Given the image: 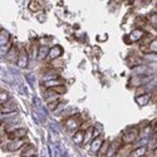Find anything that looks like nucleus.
Here are the masks:
<instances>
[{
	"instance_id": "nucleus-25",
	"label": "nucleus",
	"mask_w": 157,
	"mask_h": 157,
	"mask_svg": "<svg viewBox=\"0 0 157 157\" xmlns=\"http://www.w3.org/2000/svg\"><path fill=\"white\" fill-rule=\"evenodd\" d=\"M8 33L6 32H0V44H5L8 42Z\"/></svg>"
},
{
	"instance_id": "nucleus-8",
	"label": "nucleus",
	"mask_w": 157,
	"mask_h": 157,
	"mask_svg": "<svg viewBox=\"0 0 157 157\" xmlns=\"http://www.w3.org/2000/svg\"><path fill=\"white\" fill-rule=\"evenodd\" d=\"M18 64L20 68H25L28 64V53L25 49L19 50V57H18Z\"/></svg>"
},
{
	"instance_id": "nucleus-7",
	"label": "nucleus",
	"mask_w": 157,
	"mask_h": 157,
	"mask_svg": "<svg viewBox=\"0 0 157 157\" xmlns=\"http://www.w3.org/2000/svg\"><path fill=\"white\" fill-rule=\"evenodd\" d=\"M146 33L145 32H143L142 29H136V30H133L132 33H131L129 34V36H128V40H126L128 44L131 43V42H136V40H141V39H142V36L143 35H145Z\"/></svg>"
},
{
	"instance_id": "nucleus-22",
	"label": "nucleus",
	"mask_w": 157,
	"mask_h": 157,
	"mask_svg": "<svg viewBox=\"0 0 157 157\" xmlns=\"http://www.w3.org/2000/svg\"><path fill=\"white\" fill-rule=\"evenodd\" d=\"M147 23L152 25V28H156V24H157V14L156 13H152V14L147 18Z\"/></svg>"
},
{
	"instance_id": "nucleus-5",
	"label": "nucleus",
	"mask_w": 157,
	"mask_h": 157,
	"mask_svg": "<svg viewBox=\"0 0 157 157\" xmlns=\"http://www.w3.org/2000/svg\"><path fill=\"white\" fill-rule=\"evenodd\" d=\"M150 78L148 77H142V75H135L129 79V86H135V87H142L145 86L146 82H148Z\"/></svg>"
},
{
	"instance_id": "nucleus-28",
	"label": "nucleus",
	"mask_w": 157,
	"mask_h": 157,
	"mask_svg": "<svg viewBox=\"0 0 157 157\" xmlns=\"http://www.w3.org/2000/svg\"><path fill=\"white\" fill-rule=\"evenodd\" d=\"M58 104H59V99H57V101H54V102H50V103H49V108H50V109H56Z\"/></svg>"
},
{
	"instance_id": "nucleus-21",
	"label": "nucleus",
	"mask_w": 157,
	"mask_h": 157,
	"mask_svg": "<svg viewBox=\"0 0 157 157\" xmlns=\"http://www.w3.org/2000/svg\"><path fill=\"white\" fill-rule=\"evenodd\" d=\"M29 9H30L32 11L36 13V11H40V10H42V5H40V3H38V2H32V3L29 4Z\"/></svg>"
},
{
	"instance_id": "nucleus-15",
	"label": "nucleus",
	"mask_w": 157,
	"mask_h": 157,
	"mask_svg": "<svg viewBox=\"0 0 157 157\" xmlns=\"http://www.w3.org/2000/svg\"><path fill=\"white\" fill-rule=\"evenodd\" d=\"M52 92L56 93L57 96H60V94H64L65 92H67V88H65L64 84H60V86H57V87H53V88H49Z\"/></svg>"
},
{
	"instance_id": "nucleus-18",
	"label": "nucleus",
	"mask_w": 157,
	"mask_h": 157,
	"mask_svg": "<svg viewBox=\"0 0 157 157\" xmlns=\"http://www.w3.org/2000/svg\"><path fill=\"white\" fill-rule=\"evenodd\" d=\"M93 127H89L87 131H84V137H83V143H88L90 140H93Z\"/></svg>"
},
{
	"instance_id": "nucleus-13",
	"label": "nucleus",
	"mask_w": 157,
	"mask_h": 157,
	"mask_svg": "<svg viewBox=\"0 0 157 157\" xmlns=\"http://www.w3.org/2000/svg\"><path fill=\"white\" fill-rule=\"evenodd\" d=\"M120 146H121V142H118V141H116L113 143H109V147H108V151H107L106 156L111 157L114 153H117V152H118V150H120Z\"/></svg>"
},
{
	"instance_id": "nucleus-14",
	"label": "nucleus",
	"mask_w": 157,
	"mask_h": 157,
	"mask_svg": "<svg viewBox=\"0 0 157 157\" xmlns=\"http://www.w3.org/2000/svg\"><path fill=\"white\" fill-rule=\"evenodd\" d=\"M109 143H111L109 141H103L101 148H99V150H98V152H97L98 157H103V156H106V153H107V151H108V147H109Z\"/></svg>"
},
{
	"instance_id": "nucleus-23",
	"label": "nucleus",
	"mask_w": 157,
	"mask_h": 157,
	"mask_svg": "<svg viewBox=\"0 0 157 157\" xmlns=\"http://www.w3.org/2000/svg\"><path fill=\"white\" fill-rule=\"evenodd\" d=\"M9 99V96L5 90H0V104H5Z\"/></svg>"
},
{
	"instance_id": "nucleus-19",
	"label": "nucleus",
	"mask_w": 157,
	"mask_h": 157,
	"mask_svg": "<svg viewBox=\"0 0 157 157\" xmlns=\"http://www.w3.org/2000/svg\"><path fill=\"white\" fill-rule=\"evenodd\" d=\"M83 137H84V132L78 129L77 132L74 133V136H73V141L75 143H83Z\"/></svg>"
},
{
	"instance_id": "nucleus-27",
	"label": "nucleus",
	"mask_w": 157,
	"mask_h": 157,
	"mask_svg": "<svg viewBox=\"0 0 157 157\" xmlns=\"http://www.w3.org/2000/svg\"><path fill=\"white\" fill-rule=\"evenodd\" d=\"M146 93V88L145 87H138L137 88V90H136V94H137V97H140V96H143V94H145Z\"/></svg>"
},
{
	"instance_id": "nucleus-1",
	"label": "nucleus",
	"mask_w": 157,
	"mask_h": 157,
	"mask_svg": "<svg viewBox=\"0 0 157 157\" xmlns=\"http://www.w3.org/2000/svg\"><path fill=\"white\" fill-rule=\"evenodd\" d=\"M140 136V128L138 127H129L122 136V143L124 145H132L137 141Z\"/></svg>"
},
{
	"instance_id": "nucleus-24",
	"label": "nucleus",
	"mask_w": 157,
	"mask_h": 157,
	"mask_svg": "<svg viewBox=\"0 0 157 157\" xmlns=\"http://www.w3.org/2000/svg\"><path fill=\"white\" fill-rule=\"evenodd\" d=\"M148 101H150V94H143V96L137 97V102H138L140 104H145V103H147Z\"/></svg>"
},
{
	"instance_id": "nucleus-20",
	"label": "nucleus",
	"mask_w": 157,
	"mask_h": 157,
	"mask_svg": "<svg viewBox=\"0 0 157 157\" xmlns=\"http://www.w3.org/2000/svg\"><path fill=\"white\" fill-rule=\"evenodd\" d=\"M63 65H64V62L62 59H59V58L50 62V67L53 68V69H56V71H57V68H62Z\"/></svg>"
},
{
	"instance_id": "nucleus-11",
	"label": "nucleus",
	"mask_w": 157,
	"mask_h": 157,
	"mask_svg": "<svg viewBox=\"0 0 157 157\" xmlns=\"http://www.w3.org/2000/svg\"><path fill=\"white\" fill-rule=\"evenodd\" d=\"M146 152H147V147H145V146H140V147H137V148H135V150H132L129 152V157H143L146 155Z\"/></svg>"
},
{
	"instance_id": "nucleus-9",
	"label": "nucleus",
	"mask_w": 157,
	"mask_h": 157,
	"mask_svg": "<svg viewBox=\"0 0 157 157\" xmlns=\"http://www.w3.org/2000/svg\"><path fill=\"white\" fill-rule=\"evenodd\" d=\"M63 53V49L59 47V45H56L53 47L52 49H49V53H48V57L52 59V60H54V59H58Z\"/></svg>"
},
{
	"instance_id": "nucleus-3",
	"label": "nucleus",
	"mask_w": 157,
	"mask_h": 157,
	"mask_svg": "<svg viewBox=\"0 0 157 157\" xmlns=\"http://www.w3.org/2000/svg\"><path fill=\"white\" fill-rule=\"evenodd\" d=\"M81 123H82V121L79 120V117L78 116H72L67 121H65V127H67L68 129H71V131H73V129L79 128Z\"/></svg>"
},
{
	"instance_id": "nucleus-12",
	"label": "nucleus",
	"mask_w": 157,
	"mask_h": 157,
	"mask_svg": "<svg viewBox=\"0 0 157 157\" xmlns=\"http://www.w3.org/2000/svg\"><path fill=\"white\" fill-rule=\"evenodd\" d=\"M102 143H103L102 136H99V137H97V138H93V140H92V143H90V151H92L93 153H97L98 150H99L101 146H102Z\"/></svg>"
},
{
	"instance_id": "nucleus-26",
	"label": "nucleus",
	"mask_w": 157,
	"mask_h": 157,
	"mask_svg": "<svg viewBox=\"0 0 157 157\" xmlns=\"http://www.w3.org/2000/svg\"><path fill=\"white\" fill-rule=\"evenodd\" d=\"M143 59H147L150 62H155L156 60V53H147L143 56Z\"/></svg>"
},
{
	"instance_id": "nucleus-2",
	"label": "nucleus",
	"mask_w": 157,
	"mask_h": 157,
	"mask_svg": "<svg viewBox=\"0 0 157 157\" xmlns=\"http://www.w3.org/2000/svg\"><path fill=\"white\" fill-rule=\"evenodd\" d=\"M25 136H27V129H24V128H18V129H14V131H9V133H8V138L10 141L21 140Z\"/></svg>"
},
{
	"instance_id": "nucleus-17",
	"label": "nucleus",
	"mask_w": 157,
	"mask_h": 157,
	"mask_svg": "<svg viewBox=\"0 0 157 157\" xmlns=\"http://www.w3.org/2000/svg\"><path fill=\"white\" fill-rule=\"evenodd\" d=\"M60 84H63V82L60 79H50V81H45L44 82V86L47 87V89L57 87V86H60Z\"/></svg>"
},
{
	"instance_id": "nucleus-6",
	"label": "nucleus",
	"mask_w": 157,
	"mask_h": 157,
	"mask_svg": "<svg viewBox=\"0 0 157 157\" xmlns=\"http://www.w3.org/2000/svg\"><path fill=\"white\" fill-rule=\"evenodd\" d=\"M20 156L21 157H33V156H36V148L33 145L27 143V145H25L20 150Z\"/></svg>"
},
{
	"instance_id": "nucleus-4",
	"label": "nucleus",
	"mask_w": 157,
	"mask_h": 157,
	"mask_svg": "<svg viewBox=\"0 0 157 157\" xmlns=\"http://www.w3.org/2000/svg\"><path fill=\"white\" fill-rule=\"evenodd\" d=\"M27 143H25V140L21 138V140H15V141H10L6 146V150L8 151H18V150H21Z\"/></svg>"
},
{
	"instance_id": "nucleus-10",
	"label": "nucleus",
	"mask_w": 157,
	"mask_h": 157,
	"mask_svg": "<svg viewBox=\"0 0 157 157\" xmlns=\"http://www.w3.org/2000/svg\"><path fill=\"white\" fill-rule=\"evenodd\" d=\"M18 57H19V50L18 48L14 45L11 47V49L6 53V59L10 62H18Z\"/></svg>"
},
{
	"instance_id": "nucleus-16",
	"label": "nucleus",
	"mask_w": 157,
	"mask_h": 157,
	"mask_svg": "<svg viewBox=\"0 0 157 157\" xmlns=\"http://www.w3.org/2000/svg\"><path fill=\"white\" fill-rule=\"evenodd\" d=\"M39 54H38V59L39 60H43L44 58H47V56H48V53H49V49H48V47H45V45H42L40 48H39Z\"/></svg>"
},
{
	"instance_id": "nucleus-29",
	"label": "nucleus",
	"mask_w": 157,
	"mask_h": 157,
	"mask_svg": "<svg viewBox=\"0 0 157 157\" xmlns=\"http://www.w3.org/2000/svg\"><path fill=\"white\" fill-rule=\"evenodd\" d=\"M33 157H36V156H33Z\"/></svg>"
}]
</instances>
